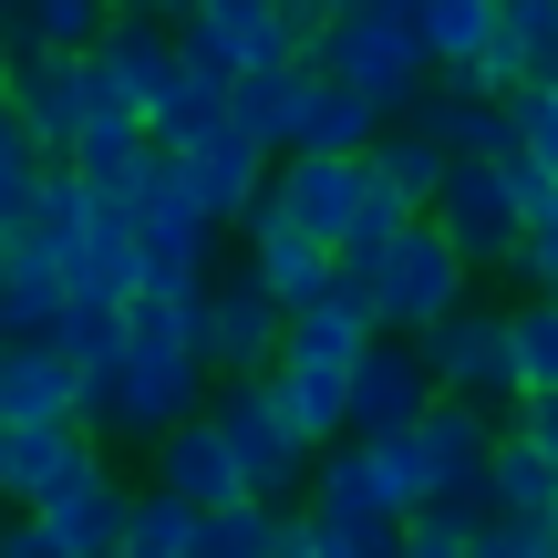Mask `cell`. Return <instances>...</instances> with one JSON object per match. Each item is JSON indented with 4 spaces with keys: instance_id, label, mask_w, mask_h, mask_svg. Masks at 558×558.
<instances>
[{
    "instance_id": "31",
    "label": "cell",
    "mask_w": 558,
    "mask_h": 558,
    "mask_svg": "<svg viewBox=\"0 0 558 558\" xmlns=\"http://www.w3.org/2000/svg\"><path fill=\"white\" fill-rule=\"evenodd\" d=\"M290 518H300V507L239 497V507H218V518H197V558H279V548H290Z\"/></svg>"
},
{
    "instance_id": "1",
    "label": "cell",
    "mask_w": 558,
    "mask_h": 558,
    "mask_svg": "<svg viewBox=\"0 0 558 558\" xmlns=\"http://www.w3.org/2000/svg\"><path fill=\"white\" fill-rule=\"evenodd\" d=\"M207 414V362L197 352H124L114 373L83 383V435L114 456V445H145L156 456L177 424Z\"/></svg>"
},
{
    "instance_id": "37",
    "label": "cell",
    "mask_w": 558,
    "mask_h": 558,
    "mask_svg": "<svg viewBox=\"0 0 558 558\" xmlns=\"http://www.w3.org/2000/svg\"><path fill=\"white\" fill-rule=\"evenodd\" d=\"M465 558H558V527H538V518H486L476 538H465Z\"/></svg>"
},
{
    "instance_id": "12",
    "label": "cell",
    "mask_w": 558,
    "mask_h": 558,
    "mask_svg": "<svg viewBox=\"0 0 558 558\" xmlns=\"http://www.w3.org/2000/svg\"><path fill=\"white\" fill-rule=\"evenodd\" d=\"M0 83H11V124L32 135V156L62 166L73 135H83V62H62V52H0Z\"/></svg>"
},
{
    "instance_id": "28",
    "label": "cell",
    "mask_w": 558,
    "mask_h": 558,
    "mask_svg": "<svg viewBox=\"0 0 558 558\" xmlns=\"http://www.w3.org/2000/svg\"><path fill=\"white\" fill-rule=\"evenodd\" d=\"M104 32H114V0H32L21 32H11V52H62V62H83Z\"/></svg>"
},
{
    "instance_id": "16",
    "label": "cell",
    "mask_w": 558,
    "mask_h": 558,
    "mask_svg": "<svg viewBox=\"0 0 558 558\" xmlns=\"http://www.w3.org/2000/svg\"><path fill=\"white\" fill-rule=\"evenodd\" d=\"M0 424H83V373L52 341H0Z\"/></svg>"
},
{
    "instance_id": "15",
    "label": "cell",
    "mask_w": 558,
    "mask_h": 558,
    "mask_svg": "<svg viewBox=\"0 0 558 558\" xmlns=\"http://www.w3.org/2000/svg\"><path fill=\"white\" fill-rule=\"evenodd\" d=\"M239 269L259 279V290L279 300V311H311V300L331 290V248L290 239V228H279V207H269V186H259V207L239 218Z\"/></svg>"
},
{
    "instance_id": "10",
    "label": "cell",
    "mask_w": 558,
    "mask_h": 558,
    "mask_svg": "<svg viewBox=\"0 0 558 558\" xmlns=\"http://www.w3.org/2000/svg\"><path fill=\"white\" fill-rule=\"evenodd\" d=\"M166 166H177V197L197 207L218 239L248 218V207H259V186H269V156L239 135V124H207V135H197V145H177Z\"/></svg>"
},
{
    "instance_id": "36",
    "label": "cell",
    "mask_w": 558,
    "mask_h": 558,
    "mask_svg": "<svg viewBox=\"0 0 558 558\" xmlns=\"http://www.w3.org/2000/svg\"><path fill=\"white\" fill-rule=\"evenodd\" d=\"M497 41H518L527 62H558V0H497Z\"/></svg>"
},
{
    "instance_id": "5",
    "label": "cell",
    "mask_w": 558,
    "mask_h": 558,
    "mask_svg": "<svg viewBox=\"0 0 558 558\" xmlns=\"http://www.w3.org/2000/svg\"><path fill=\"white\" fill-rule=\"evenodd\" d=\"M414 362L435 383V403H518V383H507V300L465 290L435 331H414Z\"/></svg>"
},
{
    "instance_id": "23",
    "label": "cell",
    "mask_w": 558,
    "mask_h": 558,
    "mask_svg": "<svg viewBox=\"0 0 558 558\" xmlns=\"http://www.w3.org/2000/svg\"><path fill=\"white\" fill-rule=\"evenodd\" d=\"M62 300H73V290H62V269L41 259L32 239L0 248V341H52L62 331Z\"/></svg>"
},
{
    "instance_id": "29",
    "label": "cell",
    "mask_w": 558,
    "mask_h": 558,
    "mask_svg": "<svg viewBox=\"0 0 558 558\" xmlns=\"http://www.w3.org/2000/svg\"><path fill=\"white\" fill-rule=\"evenodd\" d=\"M373 135H383V114L362 94H341V83H320L311 94V114H300V145L290 156H373Z\"/></svg>"
},
{
    "instance_id": "6",
    "label": "cell",
    "mask_w": 558,
    "mask_h": 558,
    "mask_svg": "<svg viewBox=\"0 0 558 558\" xmlns=\"http://www.w3.org/2000/svg\"><path fill=\"white\" fill-rule=\"evenodd\" d=\"M177 83V32L145 11H114V32L83 52V124H145Z\"/></svg>"
},
{
    "instance_id": "42",
    "label": "cell",
    "mask_w": 558,
    "mask_h": 558,
    "mask_svg": "<svg viewBox=\"0 0 558 558\" xmlns=\"http://www.w3.org/2000/svg\"><path fill=\"white\" fill-rule=\"evenodd\" d=\"M507 435H527V445L558 465V393H548V403H518V424H507Z\"/></svg>"
},
{
    "instance_id": "14",
    "label": "cell",
    "mask_w": 558,
    "mask_h": 558,
    "mask_svg": "<svg viewBox=\"0 0 558 558\" xmlns=\"http://www.w3.org/2000/svg\"><path fill=\"white\" fill-rule=\"evenodd\" d=\"M435 414V383H424L414 341H383L352 362V445H383V435H414V424Z\"/></svg>"
},
{
    "instance_id": "18",
    "label": "cell",
    "mask_w": 558,
    "mask_h": 558,
    "mask_svg": "<svg viewBox=\"0 0 558 558\" xmlns=\"http://www.w3.org/2000/svg\"><path fill=\"white\" fill-rule=\"evenodd\" d=\"M414 456H424V476H435V497H486V456H497L486 403H435V414L414 424Z\"/></svg>"
},
{
    "instance_id": "38",
    "label": "cell",
    "mask_w": 558,
    "mask_h": 558,
    "mask_svg": "<svg viewBox=\"0 0 558 558\" xmlns=\"http://www.w3.org/2000/svg\"><path fill=\"white\" fill-rule=\"evenodd\" d=\"M507 114H518V156H538L548 177H558V94H548V83H527Z\"/></svg>"
},
{
    "instance_id": "17",
    "label": "cell",
    "mask_w": 558,
    "mask_h": 558,
    "mask_svg": "<svg viewBox=\"0 0 558 558\" xmlns=\"http://www.w3.org/2000/svg\"><path fill=\"white\" fill-rule=\"evenodd\" d=\"M311 94H320V62H279V73H239V94H228V124H239L248 145L279 166L300 145V114H311Z\"/></svg>"
},
{
    "instance_id": "2",
    "label": "cell",
    "mask_w": 558,
    "mask_h": 558,
    "mask_svg": "<svg viewBox=\"0 0 558 558\" xmlns=\"http://www.w3.org/2000/svg\"><path fill=\"white\" fill-rule=\"evenodd\" d=\"M311 62H320V83L362 94L383 124H403L414 94L435 83V73H424V41H414V11H341V21H320Z\"/></svg>"
},
{
    "instance_id": "30",
    "label": "cell",
    "mask_w": 558,
    "mask_h": 558,
    "mask_svg": "<svg viewBox=\"0 0 558 558\" xmlns=\"http://www.w3.org/2000/svg\"><path fill=\"white\" fill-rule=\"evenodd\" d=\"M124 352H197L207 362V300L135 290V300H124Z\"/></svg>"
},
{
    "instance_id": "43",
    "label": "cell",
    "mask_w": 558,
    "mask_h": 558,
    "mask_svg": "<svg viewBox=\"0 0 558 558\" xmlns=\"http://www.w3.org/2000/svg\"><path fill=\"white\" fill-rule=\"evenodd\" d=\"M21 11H32V0H0V52H11V32H21Z\"/></svg>"
},
{
    "instance_id": "9",
    "label": "cell",
    "mask_w": 558,
    "mask_h": 558,
    "mask_svg": "<svg viewBox=\"0 0 558 558\" xmlns=\"http://www.w3.org/2000/svg\"><path fill=\"white\" fill-rule=\"evenodd\" d=\"M135 259H145V290H166V300H207L218 290V228L177 197V166L156 177V197H145V218H135Z\"/></svg>"
},
{
    "instance_id": "47",
    "label": "cell",
    "mask_w": 558,
    "mask_h": 558,
    "mask_svg": "<svg viewBox=\"0 0 558 558\" xmlns=\"http://www.w3.org/2000/svg\"><path fill=\"white\" fill-rule=\"evenodd\" d=\"M548 527H558V518H548Z\"/></svg>"
},
{
    "instance_id": "33",
    "label": "cell",
    "mask_w": 558,
    "mask_h": 558,
    "mask_svg": "<svg viewBox=\"0 0 558 558\" xmlns=\"http://www.w3.org/2000/svg\"><path fill=\"white\" fill-rule=\"evenodd\" d=\"M52 352L73 362L83 383H94V373H114V362H124V311H104V300H62V331H52Z\"/></svg>"
},
{
    "instance_id": "40",
    "label": "cell",
    "mask_w": 558,
    "mask_h": 558,
    "mask_svg": "<svg viewBox=\"0 0 558 558\" xmlns=\"http://www.w3.org/2000/svg\"><path fill=\"white\" fill-rule=\"evenodd\" d=\"M0 558H73L52 538V518H32V507H0Z\"/></svg>"
},
{
    "instance_id": "35",
    "label": "cell",
    "mask_w": 558,
    "mask_h": 558,
    "mask_svg": "<svg viewBox=\"0 0 558 558\" xmlns=\"http://www.w3.org/2000/svg\"><path fill=\"white\" fill-rule=\"evenodd\" d=\"M393 548H403V527H331V518H311V507H300L279 558H393Z\"/></svg>"
},
{
    "instance_id": "3",
    "label": "cell",
    "mask_w": 558,
    "mask_h": 558,
    "mask_svg": "<svg viewBox=\"0 0 558 558\" xmlns=\"http://www.w3.org/2000/svg\"><path fill=\"white\" fill-rule=\"evenodd\" d=\"M341 290H362V311H373V331H383V341H414V331H435V320L456 311L476 279H465V259L445 248V228H435V218H414V228H403V239L383 248L362 279H341Z\"/></svg>"
},
{
    "instance_id": "24",
    "label": "cell",
    "mask_w": 558,
    "mask_h": 558,
    "mask_svg": "<svg viewBox=\"0 0 558 558\" xmlns=\"http://www.w3.org/2000/svg\"><path fill=\"white\" fill-rule=\"evenodd\" d=\"M486 518H558V465L538 456L527 435H497V456H486Z\"/></svg>"
},
{
    "instance_id": "26",
    "label": "cell",
    "mask_w": 558,
    "mask_h": 558,
    "mask_svg": "<svg viewBox=\"0 0 558 558\" xmlns=\"http://www.w3.org/2000/svg\"><path fill=\"white\" fill-rule=\"evenodd\" d=\"M362 166H373V186H393V197L414 207V218L445 197V145H435V135H414V124H383Z\"/></svg>"
},
{
    "instance_id": "34",
    "label": "cell",
    "mask_w": 558,
    "mask_h": 558,
    "mask_svg": "<svg viewBox=\"0 0 558 558\" xmlns=\"http://www.w3.org/2000/svg\"><path fill=\"white\" fill-rule=\"evenodd\" d=\"M41 177H52V166L32 156V135H21V124H0V248H11L21 228H32V197H41Z\"/></svg>"
},
{
    "instance_id": "25",
    "label": "cell",
    "mask_w": 558,
    "mask_h": 558,
    "mask_svg": "<svg viewBox=\"0 0 558 558\" xmlns=\"http://www.w3.org/2000/svg\"><path fill=\"white\" fill-rule=\"evenodd\" d=\"M414 41H424V73H465V62L497 41V0H414Z\"/></svg>"
},
{
    "instance_id": "8",
    "label": "cell",
    "mask_w": 558,
    "mask_h": 558,
    "mask_svg": "<svg viewBox=\"0 0 558 558\" xmlns=\"http://www.w3.org/2000/svg\"><path fill=\"white\" fill-rule=\"evenodd\" d=\"M279 341H290V311L248 269H218V290H207V383H269Z\"/></svg>"
},
{
    "instance_id": "22",
    "label": "cell",
    "mask_w": 558,
    "mask_h": 558,
    "mask_svg": "<svg viewBox=\"0 0 558 558\" xmlns=\"http://www.w3.org/2000/svg\"><path fill=\"white\" fill-rule=\"evenodd\" d=\"M373 352V311H362V290H320L311 311H290V341H279V362H320V373H352V362Z\"/></svg>"
},
{
    "instance_id": "32",
    "label": "cell",
    "mask_w": 558,
    "mask_h": 558,
    "mask_svg": "<svg viewBox=\"0 0 558 558\" xmlns=\"http://www.w3.org/2000/svg\"><path fill=\"white\" fill-rule=\"evenodd\" d=\"M114 558H197V507L166 497V486H135V518H124Z\"/></svg>"
},
{
    "instance_id": "20",
    "label": "cell",
    "mask_w": 558,
    "mask_h": 558,
    "mask_svg": "<svg viewBox=\"0 0 558 558\" xmlns=\"http://www.w3.org/2000/svg\"><path fill=\"white\" fill-rule=\"evenodd\" d=\"M62 290H73V300H104V311H124V300L145 290V259H135V218L94 207V218H83V239L62 248Z\"/></svg>"
},
{
    "instance_id": "4",
    "label": "cell",
    "mask_w": 558,
    "mask_h": 558,
    "mask_svg": "<svg viewBox=\"0 0 558 558\" xmlns=\"http://www.w3.org/2000/svg\"><path fill=\"white\" fill-rule=\"evenodd\" d=\"M207 424L228 435L239 486L259 507H300L311 497V445H300L290 414H279V383H207Z\"/></svg>"
},
{
    "instance_id": "46",
    "label": "cell",
    "mask_w": 558,
    "mask_h": 558,
    "mask_svg": "<svg viewBox=\"0 0 558 558\" xmlns=\"http://www.w3.org/2000/svg\"><path fill=\"white\" fill-rule=\"evenodd\" d=\"M538 83H548V94H558V62H548V73H538Z\"/></svg>"
},
{
    "instance_id": "41",
    "label": "cell",
    "mask_w": 558,
    "mask_h": 558,
    "mask_svg": "<svg viewBox=\"0 0 558 558\" xmlns=\"http://www.w3.org/2000/svg\"><path fill=\"white\" fill-rule=\"evenodd\" d=\"M518 279H527V300H558V207L527 228V269H518Z\"/></svg>"
},
{
    "instance_id": "19",
    "label": "cell",
    "mask_w": 558,
    "mask_h": 558,
    "mask_svg": "<svg viewBox=\"0 0 558 558\" xmlns=\"http://www.w3.org/2000/svg\"><path fill=\"white\" fill-rule=\"evenodd\" d=\"M156 486H166V497H186V507H197V518H218V507H239L248 497V486H239V456H228V435H218V424H177V435H166L156 445Z\"/></svg>"
},
{
    "instance_id": "27",
    "label": "cell",
    "mask_w": 558,
    "mask_h": 558,
    "mask_svg": "<svg viewBox=\"0 0 558 558\" xmlns=\"http://www.w3.org/2000/svg\"><path fill=\"white\" fill-rule=\"evenodd\" d=\"M507 383L518 403L558 393V300H507Z\"/></svg>"
},
{
    "instance_id": "11",
    "label": "cell",
    "mask_w": 558,
    "mask_h": 558,
    "mask_svg": "<svg viewBox=\"0 0 558 558\" xmlns=\"http://www.w3.org/2000/svg\"><path fill=\"white\" fill-rule=\"evenodd\" d=\"M269 207H279L290 239H311V248H331V259H341L352 207H362V156H279L269 166Z\"/></svg>"
},
{
    "instance_id": "45",
    "label": "cell",
    "mask_w": 558,
    "mask_h": 558,
    "mask_svg": "<svg viewBox=\"0 0 558 558\" xmlns=\"http://www.w3.org/2000/svg\"><path fill=\"white\" fill-rule=\"evenodd\" d=\"M0 124H11V83H0Z\"/></svg>"
},
{
    "instance_id": "44",
    "label": "cell",
    "mask_w": 558,
    "mask_h": 558,
    "mask_svg": "<svg viewBox=\"0 0 558 558\" xmlns=\"http://www.w3.org/2000/svg\"><path fill=\"white\" fill-rule=\"evenodd\" d=\"M352 11H414V0H352Z\"/></svg>"
},
{
    "instance_id": "21",
    "label": "cell",
    "mask_w": 558,
    "mask_h": 558,
    "mask_svg": "<svg viewBox=\"0 0 558 558\" xmlns=\"http://www.w3.org/2000/svg\"><path fill=\"white\" fill-rule=\"evenodd\" d=\"M83 456H94L83 424H0V507H41Z\"/></svg>"
},
{
    "instance_id": "13",
    "label": "cell",
    "mask_w": 558,
    "mask_h": 558,
    "mask_svg": "<svg viewBox=\"0 0 558 558\" xmlns=\"http://www.w3.org/2000/svg\"><path fill=\"white\" fill-rule=\"evenodd\" d=\"M32 518H52V538L73 548V558H114V548H124V518H135V486H124L114 456L94 445V456H83L73 476H62L52 497L32 507Z\"/></svg>"
},
{
    "instance_id": "7",
    "label": "cell",
    "mask_w": 558,
    "mask_h": 558,
    "mask_svg": "<svg viewBox=\"0 0 558 558\" xmlns=\"http://www.w3.org/2000/svg\"><path fill=\"white\" fill-rule=\"evenodd\" d=\"M424 218L445 228V248L465 259V279H497V269L518 279L527 269V218H518L497 166H445V197L424 207Z\"/></svg>"
},
{
    "instance_id": "39",
    "label": "cell",
    "mask_w": 558,
    "mask_h": 558,
    "mask_svg": "<svg viewBox=\"0 0 558 558\" xmlns=\"http://www.w3.org/2000/svg\"><path fill=\"white\" fill-rule=\"evenodd\" d=\"M497 177H507V197H518V218H527V228L558 207V177H548L538 156H497Z\"/></svg>"
}]
</instances>
